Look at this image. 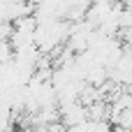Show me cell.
Instances as JSON below:
<instances>
[]
</instances>
